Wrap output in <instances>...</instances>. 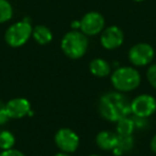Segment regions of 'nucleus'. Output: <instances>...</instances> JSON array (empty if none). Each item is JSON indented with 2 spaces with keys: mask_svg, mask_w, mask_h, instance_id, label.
Returning a JSON list of instances; mask_svg holds the SVG:
<instances>
[{
  "mask_svg": "<svg viewBox=\"0 0 156 156\" xmlns=\"http://www.w3.org/2000/svg\"><path fill=\"white\" fill-rule=\"evenodd\" d=\"M98 112L105 120L115 122L130 115V101L122 92H107L98 101Z\"/></svg>",
  "mask_w": 156,
  "mask_h": 156,
  "instance_id": "f257e3e1",
  "label": "nucleus"
},
{
  "mask_svg": "<svg viewBox=\"0 0 156 156\" xmlns=\"http://www.w3.org/2000/svg\"><path fill=\"white\" fill-rule=\"evenodd\" d=\"M110 81L117 91L126 93L134 91L140 86L141 75L133 66H120L111 73Z\"/></svg>",
  "mask_w": 156,
  "mask_h": 156,
  "instance_id": "f03ea898",
  "label": "nucleus"
},
{
  "mask_svg": "<svg viewBox=\"0 0 156 156\" xmlns=\"http://www.w3.org/2000/svg\"><path fill=\"white\" fill-rule=\"evenodd\" d=\"M89 41L85 33L79 30H71L61 40V50L69 59H80L86 55Z\"/></svg>",
  "mask_w": 156,
  "mask_h": 156,
  "instance_id": "7ed1b4c3",
  "label": "nucleus"
},
{
  "mask_svg": "<svg viewBox=\"0 0 156 156\" xmlns=\"http://www.w3.org/2000/svg\"><path fill=\"white\" fill-rule=\"evenodd\" d=\"M32 25L27 18L14 23L7 29L5 33V43L13 48L22 47L32 37Z\"/></svg>",
  "mask_w": 156,
  "mask_h": 156,
  "instance_id": "20e7f679",
  "label": "nucleus"
},
{
  "mask_svg": "<svg viewBox=\"0 0 156 156\" xmlns=\"http://www.w3.org/2000/svg\"><path fill=\"white\" fill-rule=\"evenodd\" d=\"M155 50L147 43H137L128 51V60L134 66H147L153 61Z\"/></svg>",
  "mask_w": 156,
  "mask_h": 156,
  "instance_id": "39448f33",
  "label": "nucleus"
},
{
  "mask_svg": "<svg viewBox=\"0 0 156 156\" xmlns=\"http://www.w3.org/2000/svg\"><path fill=\"white\" fill-rule=\"evenodd\" d=\"M79 136L69 127L59 128L55 134V143L60 152L72 154L79 147Z\"/></svg>",
  "mask_w": 156,
  "mask_h": 156,
  "instance_id": "423d86ee",
  "label": "nucleus"
},
{
  "mask_svg": "<svg viewBox=\"0 0 156 156\" xmlns=\"http://www.w3.org/2000/svg\"><path fill=\"white\" fill-rule=\"evenodd\" d=\"M156 111V100L151 94H140L130 101V112L137 118L147 119Z\"/></svg>",
  "mask_w": 156,
  "mask_h": 156,
  "instance_id": "0eeeda50",
  "label": "nucleus"
},
{
  "mask_svg": "<svg viewBox=\"0 0 156 156\" xmlns=\"http://www.w3.org/2000/svg\"><path fill=\"white\" fill-rule=\"evenodd\" d=\"M105 29V18L95 11L88 12L80 20V31L87 37L101 34Z\"/></svg>",
  "mask_w": 156,
  "mask_h": 156,
  "instance_id": "6e6552de",
  "label": "nucleus"
},
{
  "mask_svg": "<svg viewBox=\"0 0 156 156\" xmlns=\"http://www.w3.org/2000/svg\"><path fill=\"white\" fill-rule=\"evenodd\" d=\"M101 45L107 50L119 48L124 42V33L118 26H110L105 28L101 33Z\"/></svg>",
  "mask_w": 156,
  "mask_h": 156,
  "instance_id": "1a4fd4ad",
  "label": "nucleus"
},
{
  "mask_svg": "<svg viewBox=\"0 0 156 156\" xmlns=\"http://www.w3.org/2000/svg\"><path fill=\"white\" fill-rule=\"evenodd\" d=\"M5 104L10 119H23L27 115H32L31 104L27 98H14Z\"/></svg>",
  "mask_w": 156,
  "mask_h": 156,
  "instance_id": "9d476101",
  "label": "nucleus"
},
{
  "mask_svg": "<svg viewBox=\"0 0 156 156\" xmlns=\"http://www.w3.org/2000/svg\"><path fill=\"white\" fill-rule=\"evenodd\" d=\"M96 145L103 151H112L118 142V134L111 130H101L95 137Z\"/></svg>",
  "mask_w": 156,
  "mask_h": 156,
  "instance_id": "9b49d317",
  "label": "nucleus"
},
{
  "mask_svg": "<svg viewBox=\"0 0 156 156\" xmlns=\"http://www.w3.org/2000/svg\"><path fill=\"white\" fill-rule=\"evenodd\" d=\"M89 69L95 77L102 78L111 74V66L106 60L102 58H95L90 62Z\"/></svg>",
  "mask_w": 156,
  "mask_h": 156,
  "instance_id": "f8f14e48",
  "label": "nucleus"
},
{
  "mask_svg": "<svg viewBox=\"0 0 156 156\" xmlns=\"http://www.w3.org/2000/svg\"><path fill=\"white\" fill-rule=\"evenodd\" d=\"M32 37L39 45H47L52 41V32L48 27L44 25H37L32 30Z\"/></svg>",
  "mask_w": 156,
  "mask_h": 156,
  "instance_id": "ddd939ff",
  "label": "nucleus"
},
{
  "mask_svg": "<svg viewBox=\"0 0 156 156\" xmlns=\"http://www.w3.org/2000/svg\"><path fill=\"white\" fill-rule=\"evenodd\" d=\"M135 128H136L135 120L130 118L129 115L119 120L117 122V126H115L117 134L120 136H133Z\"/></svg>",
  "mask_w": 156,
  "mask_h": 156,
  "instance_id": "4468645a",
  "label": "nucleus"
},
{
  "mask_svg": "<svg viewBox=\"0 0 156 156\" xmlns=\"http://www.w3.org/2000/svg\"><path fill=\"white\" fill-rule=\"evenodd\" d=\"M134 147V138L133 136H120L118 135V142L115 149L112 150V153L115 156H121L124 153L130 151Z\"/></svg>",
  "mask_w": 156,
  "mask_h": 156,
  "instance_id": "2eb2a0df",
  "label": "nucleus"
},
{
  "mask_svg": "<svg viewBox=\"0 0 156 156\" xmlns=\"http://www.w3.org/2000/svg\"><path fill=\"white\" fill-rule=\"evenodd\" d=\"M15 140V136L10 130L5 129L2 132H0V149H1V151L14 147Z\"/></svg>",
  "mask_w": 156,
  "mask_h": 156,
  "instance_id": "dca6fc26",
  "label": "nucleus"
},
{
  "mask_svg": "<svg viewBox=\"0 0 156 156\" xmlns=\"http://www.w3.org/2000/svg\"><path fill=\"white\" fill-rule=\"evenodd\" d=\"M13 17V8L8 0H0V24H5Z\"/></svg>",
  "mask_w": 156,
  "mask_h": 156,
  "instance_id": "f3484780",
  "label": "nucleus"
},
{
  "mask_svg": "<svg viewBox=\"0 0 156 156\" xmlns=\"http://www.w3.org/2000/svg\"><path fill=\"white\" fill-rule=\"evenodd\" d=\"M147 79L150 85L154 89H156V63L151 64L149 66V69L147 71Z\"/></svg>",
  "mask_w": 156,
  "mask_h": 156,
  "instance_id": "a211bd4d",
  "label": "nucleus"
},
{
  "mask_svg": "<svg viewBox=\"0 0 156 156\" xmlns=\"http://www.w3.org/2000/svg\"><path fill=\"white\" fill-rule=\"evenodd\" d=\"M10 120L9 113H8L7 104L0 101V125H3Z\"/></svg>",
  "mask_w": 156,
  "mask_h": 156,
  "instance_id": "6ab92c4d",
  "label": "nucleus"
},
{
  "mask_svg": "<svg viewBox=\"0 0 156 156\" xmlns=\"http://www.w3.org/2000/svg\"><path fill=\"white\" fill-rule=\"evenodd\" d=\"M0 156H26L22 151L17 149H9V150H2L0 152Z\"/></svg>",
  "mask_w": 156,
  "mask_h": 156,
  "instance_id": "aec40b11",
  "label": "nucleus"
},
{
  "mask_svg": "<svg viewBox=\"0 0 156 156\" xmlns=\"http://www.w3.org/2000/svg\"><path fill=\"white\" fill-rule=\"evenodd\" d=\"M150 147H151L152 152H154V153H156V134L154 135L153 137H152L151 142H150Z\"/></svg>",
  "mask_w": 156,
  "mask_h": 156,
  "instance_id": "412c9836",
  "label": "nucleus"
},
{
  "mask_svg": "<svg viewBox=\"0 0 156 156\" xmlns=\"http://www.w3.org/2000/svg\"><path fill=\"white\" fill-rule=\"evenodd\" d=\"M71 27H72V30H78V29H80V20H74L71 24Z\"/></svg>",
  "mask_w": 156,
  "mask_h": 156,
  "instance_id": "4be33fe9",
  "label": "nucleus"
},
{
  "mask_svg": "<svg viewBox=\"0 0 156 156\" xmlns=\"http://www.w3.org/2000/svg\"><path fill=\"white\" fill-rule=\"evenodd\" d=\"M54 156H71V154H69V153H64V152H59V153L55 154Z\"/></svg>",
  "mask_w": 156,
  "mask_h": 156,
  "instance_id": "5701e85b",
  "label": "nucleus"
},
{
  "mask_svg": "<svg viewBox=\"0 0 156 156\" xmlns=\"http://www.w3.org/2000/svg\"><path fill=\"white\" fill-rule=\"evenodd\" d=\"M88 156H102V155H98V154H90Z\"/></svg>",
  "mask_w": 156,
  "mask_h": 156,
  "instance_id": "b1692460",
  "label": "nucleus"
},
{
  "mask_svg": "<svg viewBox=\"0 0 156 156\" xmlns=\"http://www.w3.org/2000/svg\"><path fill=\"white\" fill-rule=\"evenodd\" d=\"M135 2H141V1H144V0H133Z\"/></svg>",
  "mask_w": 156,
  "mask_h": 156,
  "instance_id": "393cba45",
  "label": "nucleus"
}]
</instances>
